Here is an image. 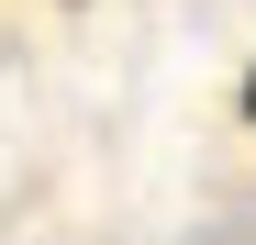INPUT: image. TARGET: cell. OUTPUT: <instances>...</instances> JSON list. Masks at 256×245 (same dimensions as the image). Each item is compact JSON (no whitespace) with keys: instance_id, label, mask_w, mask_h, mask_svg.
<instances>
[{"instance_id":"cell-1","label":"cell","mask_w":256,"mask_h":245,"mask_svg":"<svg viewBox=\"0 0 256 245\" xmlns=\"http://www.w3.org/2000/svg\"><path fill=\"white\" fill-rule=\"evenodd\" d=\"M245 122H256V78H245Z\"/></svg>"}]
</instances>
